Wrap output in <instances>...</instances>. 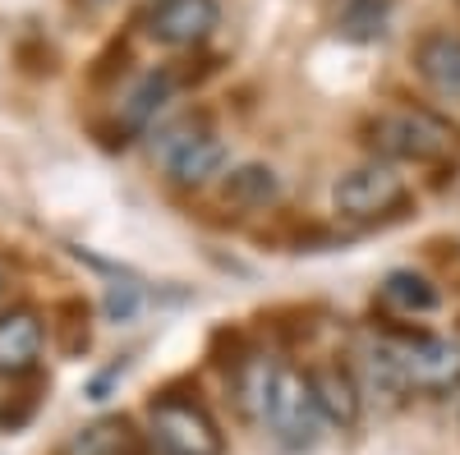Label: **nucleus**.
Returning <instances> with one entry per match:
<instances>
[{"label": "nucleus", "mask_w": 460, "mask_h": 455, "mask_svg": "<svg viewBox=\"0 0 460 455\" xmlns=\"http://www.w3.org/2000/svg\"><path fill=\"white\" fill-rule=\"evenodd\" d=\"M382 303H387L392 313H401V318H424V313H438V303H442V294H438V285L424 276V272H392L387 281H382Z\"/></svg>", "instance_id": "4468645a"}, {"label": "nucleus", "mask_w": 460, "mask_h": 455, "mask_svg": "<svg viewBox=\"0 0 460 455\" xmlns=\"http://www.w3.org/2000/svg\"><path fill=\"white\" fill-rule=\"evenodd\" d=\"M134 451H138V437L129 419H97L69 442V455H134Z\"/></svg>", "instance_id": "dca6fc26"}, {"label": "nucleus", "mask_w": 460, "mask_h": 455, "mask_svg": "<svg viewBox=\"0 0 460 455\" xmlns=\"http://www.w3.org/2000/svg\"><path fill=\"white\" fill-rule=\"evenodd\" d=\"M262 428L272 433V442L286 446V451H309V446H318L323 414H318V405H314L309 377H304L299 368L281 363L277 382H272V396H267V409H262Z\"/></svg>", "instance_id": "39448f33"}, {"label": "nucleus", "mask_w": 460, "mask_h": 455, "mask_svg": "<svg viewBox=\"0 0 460 455\" xmlns=\"http://www.w3.org/2000/svg\"><path fill=\"white\" fill-rule=\"evenodd\" d=\"M410 203V184L392 162H364L332 184V207L345 221H382Z\"/></svg>", "instance_id": "20e7f679"}, {"label": "nucleus", "mask_w": 460, "mask_h": 455, "mask_svg": "<svg viewBox=\"0 0 460 455\" xmlns=\"http://www.w3.org/2000/svg\"><path fill=\"white\" fill-rule=\"evenodd\" d=\"M281 198V179L272 166L262 162H244L221 179V203L226 207H240V212H262Z\"/></svg>", "instance_id": "f8f14e48"}, {"label": "nucleus", "mask_w": 460, "mask_h": 455, "mask_svg": "<svg viewBox=\"0 0 460 455\" xmlns=\"http://www.w3.org/2000/svg\"><path fill=\"white\" fill-rule=\"evenodd\" d=\"M277 372H281V363L272 354H244L235 368V400L244 409V419L258 428H262V409H267V396H272Z\"/></svg>", "instance_id": "ddd939ff"}, {"label": "nucleus", "mask_w": 460, "mask_h": 455, "mask_svg": "<svg viewBox=\"0 0 460 455\" xmlns=\"http://www.w3.org/2000/svg\"><path fill=\"white\" fill-rule=\"evenodd\" d=\"M147 437L162 455H226V437L208 405L175 391L147 405Z\"/></svg>", "instance_id": "7ed1b4c3"}, {"label": "nucleus", "mask_w": 460, "mask_h": 455, "mask_svg": "<svg viewBox=\"0 0 460 455\" xmlns=\"http://www.w3.org/2000/svg\"><path fill=\"white\" fill-rule=\"evenodd\" d=\"M171 88H175V79L166 69H152V74H143V79L129 88V97L120 101V120H125V134H143L147 125H152V116L171 101Z\"/></svg>", "instance_id": "2eb2a0df"}, {"label": "nucleus", "mask_w": 460, "mask_h": 455, "mask_svg": "<svg viewBox=\"0 0 460 455\" xmlns=\"http://www.w3.org/2000/svg\"><path fill=\"white\" fill-rule=\"evenodd\" d=\"M456 125L429 106H392L368 125V147L377 162H410V166H433L456 152Z\"/></svg>", "instance_id": "f257e3e1"}, {"label": "nucleus", "mask_w": 460, "mask_h": 455, "mask_svg": "<svg viewBox=\"0 0 460 455\" xmlns=\"http://www.w3.org/2000/svg\"><path fill=\"white\" fill-rule=\"evenodd\" d=\"M221 28L217 0H157L143 19V32L162 51H194Z\"/></svg>", "instance_id": "0eeeda50"}, {"label": "nucleus", "mask_w": 460, "mask_h": 455, "mask_svg": "<svg viewBox=\"0 0 460 455\" xmlns=\"http://www.w3.org/2000/svg\"><path fill=\"white\" fill-rule=\"evenodd\" d=\"M304 377H309V391H314V405L323 414V424L350 433L359 424V414H364V396H359L355 372L345 363H318V368H304Z\"/></svg>", "instance_id": "1a4fd4ad"}, {"label": "nucleus", "mask_w": 460, "mask_h": 455, "mask_svg": "<svg viewBox=\"0 0 460 455\" xmlns=\"http://www.w3.org/2000/svg\"><path fill=\"white\" fill-rule=\"evenodd\" d=\"M230 147L217 129H208L203 120H184L175 129H166L162 138V166L171 175V184L180 188H203L217 175H226Z\"/></svg>", "instance_id": "423d86ee"}, {"label": "nucleus", "mask_w": 460, "mask_h": 455, "mask_svg": "<svg viewBox=\"0 0 460 455\" xmlns=\"http://www.w3.org/2000/svg\"><path fill=\"white\" fill-rule=\"evenodd\" d=\"M382 346L392 350L401 377L410 396L424 391V396H451L460 387V346L438 331H410V327H392V331H377Z\"/></svg>", "instance_id": "f03ea898"}, {"label": "nucleus", "mask_w": 460, "mask_h": 455, "mask_svg": "<svg viewBox=\"0 0 460 455\" xmlns=\"http://www.w3.org/2000/svg\"><path fill=\"white\" fill-rule=\"evenodd\" d=\"M0 294H5V267H0Z\"/></svg>", "instance_id": "a211bd4d"}, {"label": "nucleus", "mask_w": 460, "mask_h": 455, "mask_svg": "<svg viewBox=\"0 0 460 455\" xmlns=\"http://www.w3.org/2000/svg\"><path fill=\"white\" fill-rule=\"evenodd\" d=\"M355 382H359V396L364 400H377V405H387V409H396V405H405V396H410V387H405V377H401V368H396V359H392V350L382 346V336H364L359 346H355Z\"/></svg>", "instance_id": "9d476101"}, {"label": "nucleus", "mask_w": 460, "mask_h": 455, "mask_svg": "<svg viewBox=\"0 0 460 455\" xmlns=\"http://www.w3.org/2000/svg\"><path fill=\"white\" fill-rule=\"evenodd\" d=\"M414 74L424 79L429 92H438L447 101H460V32L438 28V32L419 37V47H414Z\"/></svg>", "instance_id": "9b49d317"}, {"label": "nucleus", "mask_w": 460, "mask_h": 455, "mask_svg": "<svg viewBox=\"0 0 460 455\" xmlns=\"http://www.w3.org/2000/svg\"><path fill=\"white\" fill-rule=\"evenodd\" d=\"M42 346H47L42 313L28 309V303L0 309V377H28L42 363Z\"/></svg>", "instance_id": "6e6552de"}, {"label": "nucleus", "mask_w": 460, "mask_h": 455, "mask_svg": "<svg viewBox=\"0 0 460 455\" xmlns=\"http://www.w3.org/2000/svg\"><path fill=\"white\" fill-rule=\"evenodd\" d=\"M392 5H396V0H345V10H341V32L355 37V42H368V37H377L382 28H387Z\"/></svg>", "instance_id": "f3484780"}]
</instances>
